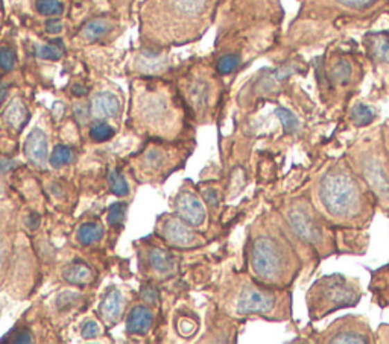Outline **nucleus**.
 Masks as SVG:
<instances>
[{
	"instance_id": "obj_46",
	"label": "nucleus",
	"mask_w": 389,
	"mask_h": 344,
	"mask_svg": "<svg viewBox=\"0 0 389 344\" xmlns=\"http://www.w3.org/2000/svg\"><path fill=\"white\" fill-rule=\"evenodd\" d=\"M6 91H8V90H6L5 87L0 88V105H2L3 100H5V98H6Z\"/></svg>"
},
{
	"instance_id": "obj_41",
	"label": "nucleus",
	"mask_w": 389,
	"mask_h": 344,
	"mask_svg": "<svg viewBox=\"0 0 389 344\" xmlns=\"http://www.w3.org/2000/svg\"><path fill=\"white\" fill-rule=\"evenodd\" d=\"M204 199L207 201L210 205H218L219 202V197H218V193L214 190H207V191H204Z\"/></svg>"
},
{
	"instance_id": "obj_7",
	"label": "nucleus",
	"mask_w": 389,
	"mask_h": 344,
	"mask_svg": "<svg viewBox=\"0 0 389 344\" xmlns=\"http://www.w3.org/2000/svg\"><path fill=\"white\" fill-rule=\"evenodd\" d=\"M322 343H371L372 331L367 318L347 316L336 320L321 334Z\"/></svg>"
},
{
	"instance_id": "obj_47",
	"label": "nucleus",
	"mask_w": 389,
	"mask_h": 344,
	"mask_svg": "<svg viewBox=\"0 0 389 344\" xmlns=\"http://www.w3.org/2000/svg\"><path fill=\"white\" fill-rule=\"evenodd\" d=\"M383 138H385V143H386V147L389 150V126H388V129L383 132Z\"/></svg>"
},
{
	"instance_id": "obj_20",
	"label": "nucleus",
	"mask_w": 389,
	"mask_h": 344,
	"mask_svg": "<svg viewBox=\"0 0 389 344\" xmlns=\"http://www.w3.org/2000/svg\"><path fill=\"white\" fill-rule=\"evenodd\" d=\"M104 235V229H102L98 223H84V225L78 230V239L79 243L84 246H89L99 242Z\"/></svg>"
},
{
	"instance_id": "obj_9",
	"label": "nucleus",
	"mask_w": 389,
	"mask_h": 344,
	"mask_svg": "<svg viewBox=\"0 0 389 344\" xmlns=\"http://www.w3.org/2000/svg\"><path fill=\"white\" fill-rule=\"evenodd\" d=\"M163 235L171 244L178 247L195 246L198 242V237L193 234L192 229L187 228L186 221L175 217H171L164 221Z\"/></svg>"
},
{
	"instance_id": "obj_30",
	"label": "nucleus",
	"mask_w": 389,
	"mask_h": 344,
	"mask_svg": "<svg viewBox=\"0 0 389 344\" xmlns=\"http://www.w3.org/2000/svg\"><path fill=\"white\" fill-rule=\"evenodd\" d=\"M237 66H239V57L237 55H225L218 62V71L221 75H228L236 70Z\"/></svg>"
},
{
	"instance_id": "obj_3",
	"label": "nucleus",
	"mask_w": 389,
	"mask_h": 344,
	"mask_svg": "<svg viewBox=\"0 0 389 344\" xmlns=\"http://www.w3.org/2000/svg\"><path fill=\"white\" fill-rule=\"evenodd\" d=\"M348 164L374 196L380 210L389 215V150L383 134H370L354 144Z\"/></svg>"
},
{
	"instance_id": "obj_17",
	"label": "nucleus",
	"mask_w": 389,
	"mask_h": 344,
	"mask_svg": "<svg viewBox=\"0 0 389 344\" xmlns=\"http://www.w3.org/2000/svg\"><path fill=\"white\" fill-rule=\"evenodd\" d=\"M368 47L372 53V57L389 62V34H376L370 35L368 38Z\"/></svg>"
},
{
	"instance_id": "obj_13",
	"label": "nucleus",
	"mask_w": 389,
	"mask_h": 344,
	"mask_svg": "<svg viewBox=\"0 0 389 344\" xmlns=\"http://www.w3.org/2000/svg\"><path fill=\"white\" fill-rule=\"evenodd\" d=\"M122 308H123V302H122V294L119 290H110L105 296L104 302H102V316H104L108 322H116V320L121 317L122 314Z\"/></svg>"
},
{
	"instance_id": "obj_32",
	"label": "nucleus",
	"mask_w": 389,
	"mask_h": 344,
	"mask_svg": "<svg viewBox=\"0 0 389 344\" xmlns=\"http://www.w3.org/2000/svg\"><path fill=\"white\" fill-rule=\"evenodd\" d=\"M15 66V52L10 47H3L0 49V69L5 71L12 70Z\"/></svg>"
},
{
	"instance_id": "obj_34",
	"label": "nucleus",
	"mask_w": 389,
	"mask_h": 344,
	"mask_svg": "<svg viewBox=\"0 0 389 344\" xmlns=\"http://www.w3.org/2000/svg\"><path fill=\"white\" fill-rule=\"evenodd\" d=\"M338 2L347 8H353V10H367V8L374 5L377 0H338Z\"/></svg>"
},
{
	"instance_id": "obj_10",
	"label": "nucleus",
	"mask_w": 389,
	"mask_h": 344,
	"mask_svg": "<svg viewBox=\"0 0 389 344\" xmlns=\"http://www.w3.org/2000/svg\"><path fill=\"white\" fill-rule=\"evenodd\" d=\"M25 155L31 163L43 167L47 161V137L43 131L34 129L25 143Z\"/></svg>"
},
{
	"instance_id": "obj_44",
	"label": "nucleus",
	"mask_w": 389,
	"mask_h": 344,
	"mask_svg": "<svg viewBox=\"0 0 389 344\" xmlns=\"http://www.w3.org/2000/svg\"><path fill=\"white\" fill-rule=\"evenodd\" d=\"M71 94H75V96H78V98H81V96L87 94V88L81 84H75L74 87H71Z\"/></svg>"
},
{
	"instance_id": "obj_19",
	"label": "nucleus",
	"mask_w": 389,
	"mask_h": 344,
	"mask_svg": "<svg viewBox=\"0 0 389 344\" xmlns=\"http://www.w3.org/2000/svg\"><path fill=\"white\" fill-rule=\"evenodd\" d=\"M209 0H171V5L180 15H186V17H195L200 14Z\"/></svg>"
},
{
	"instance_id": "obj_15",
	"label": "nucleus",
	"mask_w": 389,
	"mask_h": 344,
	"mask_svg": "<svg viewBox=\"0 0 389 344\" xmlns=\"http://www.w3.org/2000/svg\"><path fill=\"white\" fill-rule=\"evenodd\" d=\"M62 276L67 282L75 285H84L92 279V270L84 262H74L62 271Z\"/></svg>"
},
{
	"instance_id": "obj_40",
	"label": "nucleus",
	"mask_w": 389,
	"mask_h": 344,
	"mask_svg": "<svg viewBox=\"0 0 389 344\" xmlns=\"http://www.w3.org/2000/svg\"><path fill=\"white\" fill-rule=\"evenodd\" d=\"M141 298H143V300H146L148 303H154L157 300V298H158L155 288H153V287L145 288V290L141 291Z\"/></svg>"
},
{
	"instance_id": "obj_22",
	"label": "nucleus",
	"mask_w": 389,
	"mask_h": 344,
	"mask_svg": "<svg viewBox=\"0 0 389 344\" xmlns=\"http://www.w3.org/2000/svg\"><path fill=\"white\" fill-rule=\"evenodd\" d=\"M62 55H64V46L61 42H52L49 44L40 46L37 49V57L42 60L58 61Z\"/></svg>"
},
{
	"instance_id": "obj_43",
	"label": "nucleus",
	"mask_w": 389,
	"mask_h": 344,
	"mask_svg": "<svg viewBox=\"0 0 389 344\" xmlns=\"http://www.w3.org/2000/svg\"><path fill=\"white\" fill-rule=\"evenodd\" d=\"M52 113H53L55 118H61L62 114H64V105H62L61 102H57L52 108Z\"/></svg>"
},
{
	"instance_id": "obj_28",
	"label": "nucleus",
	"mask_w": 389,
	"mask_h": 344,
	"mask_svg": "<svg viewBox=\"0 0 389 344\" xmlns=\"http://www.w3.org/2000/svg\"><path fill=\"white\" fill-rule=\"evenodd\" d=\"M275 114H277V117L280 118V122L283 125V129L286 132H292V131H295L297 127H298V118L293 116L291 111L284 109V108H277L275 109Z\"/></svg>"
},
{
	"instance_id": "obj_2",
	"label": "nucleus",
	"mask_w": 389,
	"mask_h": 344,
	"mask_svg": "<svg viewBox=\"0 0 389 344\" xmlns=\"http://www.w3.org/2000/svg\"><path fill=\"white\" fill-rule=\"evenodd\" d=\"M292 235L288 229L284 232L275 228L252 239L250 264L254 276L260 282L275 288H288L295 281L301 270V260L293 247Z\"/></svg>"
},
{
	"instance_id": "obj_5",
	"label": "nucleus",
	"mask_w": 389,
	"mask_h": 344,
	"mask_svg": "<svg viewBox=\"0 0 389 344\" xmlns=\"http://www.w3.org/2000/svg\"><path fill=\"white\" fill-rule=\"evenodd\" d=\"M284 214L286 223L293 235L307 244H312L320 252L331 249L333 242L327 229V221L316 212L313 203L309 202L306 197L291 199L286 203Z\"/></svg>"
},
{
	"instance_id": "obj_21",
	"label": "nucleus",
	"mask_w": 389,
	"mask_h": 344,
	"mask_svg": "<svg viewBox=\"0 0 389 344\" xmlns=\"http://www.w3.org/2000/svg\"><path fill=\"white\" fill-rule=\"evenodd\" d=\"M108 30L110 25L105 20H93L84 26L81 35L89 42H96L101 37H104Z\"/></svg>"
},
{
	"instance_id": "obj_37",
	"label": "nucleus",
	"mask_w": 389,
	"mask_h": 344,
	"mask_svg": "<svg viewBox=\"0 0 389 344\" xmlns=\"http://www.w3.org/2000/svg\"><path fill=\"white\" fill-rule=\"evenodd\" d=\"M44 29H46L47 34H60L61 29H62V25H61V21L58 19H49L46 21Z\"/></svg>"
},
{
	"instance_id": "obj_6",
	"label": "nucleus",
	"mask_w": 389,
	"mask_h": 344,
	"mask_svg": "<svg viewBox=\"0 0 389 344\" xmlns=\"http://www.w3.org/2000/svg\"><path fill=\"white\" fill-rule=\"evenodd\" d=\"M236 313L241 316H275V318L284 320L291 314V296L286 294L282 298L280 291L247 285L242 288L239 298H237Z\"/></svg>"
},
{
	"instance_id": "obj_1",
	"label": "nucleus",
	"mask_w": 389,
	"mask_h": 344,
	"mask_svg": "<svg viewBox=\"0 0 389 344\" xmlns=\"http://www.w3.org/2000/svg\"><path fill=\"white\" fill-rule=\"evenodd\" d=\"M312 203L327 225L359 229L374 214L376 199L347 161H335L316 176Z\"/></svg>"
},
{
	"instance_id": "obj_23",
	"label": "nucleus",
	"mask_w": 389,
	"mask_h": 344,
	"mask_svg": "<svg viewBox=\"0 0 389 344\" xmlns=\"http://www.w3.org/2000/svg\"><path fill=\"white\" fill-rule=\"evenodd\" d=\"M376 113L363 103H357L352 109V120L356 126H367L374 120Z\"/></svg>"
},
{
	"instance_id": "obj_4",
	"label": "nucleus",
	"mask_w": 389,
	"mask_h": 344,
	"mask_svg": "<svg viewBox=\"0 0 389 344\" xmlns=\"http://www.w3.org/2000/svg\"><path fill=\"white\" fill-rule=\"evenodd\" d=\"M362 298L361 284L357 279L345 275H330L318 279L307 291V308L312 320H320L338 309L352 308Z\"/></svg>"
},
{
	"instance_id": "obj_36",
	"label": "nucleus",
	"mask_w": 389,
	"mask_h": 344,
	"mask_svg": "<svg viewBox=\"0 0 389 344\" xmlns=\"http://www.w3.org/2000/svg\"><path fill=\"white\" fill-rule=\"evenodd\" d=\"M33 334H31L28 329H21L17 334H15V337L12 340H10L8 343H33Z\"/></svg>"
},
{
	"instance_id": "obj_24",
	"label": "nucleus",
	"mask_w": 389,
	"mask_h": 344,
	"mask_svg": "<svg viewBox=\"0 0 389 344\" xmlns=\"http://www.w3.org/2000/svg\"><path fill=\"white\" fill-rule=\"evenodd\" d=\"M71 159H74V154H71V150L67 146H62V144H58V146H55L52 155H51V165L55 167V169H58V167L69 164Z\"/></svg>"
},
{
	"instance_id": "obj_18",
	"label": "nucleus",
	"mask_w": 389,
	"mask_h": 344,
	"mask_svg": "<svg viewBox=\"0 0 389 344\" xmlns=\"http://www.w3.org/2000/svg\"><path fill=\"white\" fill-rule=\"evenodd\" d=\"M166 67V58L162 55L153 53L145 51L141 53L140 61H139V69L145 73H160Z\"/></svg>"
},
{
	"instance_id": "obj_33",
	"label": "nucleus",
	"mask_w": 389,
	"mask_h": 344,
	"mask_svg": "<svg viewBox=\"0 0 389 344\" xmlns=\"http://www.w3.org/2000/svg\"><path fill=\"white\" fill-rule=\"evenodd\" d=\"M196 322L192 318H189V317H182L180 318V322H178V331L180 334L182 335L184 338H189V337H192V335L195 334L196 331Z\"/></svg>"
},
{
	"instance_id": "obj_35",
	"label": "nucleus",
	"mask_w": 389,
	"mask_h": 344,
	"mask_svg": "<svg viewBox=\"0 0 389 344\" xmlns=\"http://www.w3.org/2000/svg\"><path fill=\"white\" fill-rule=\"evenodd\" d=\"M81 334H83V337H84V338H96L98 335L101 334L99 325H98L96 322H87V323L83 326Z\"/></svg>"
},
{
	"instance_id": "obj_8",
	"label": "nucleus",
	"mask_w": 389,
	"mask_h": 344,
	"mask_svg": "<svg viewBox=\"0 0 389 344\" xmlns=\"http://www.w3.org/2000/svg\"><path fill=\"white\" fill-rule=\"evenodd\" d=\"M177 212L190 226H201L205 220V210L195 194L182 191L177 197Z\"/></svg>"
},
{
	"instance_id": "obj_16",
	"label": "nucleus",
	"mask_w": 389,
	"mask_h": 344,
	"mask_svg": "<svg viewBox=\"0 0 389 344\" xmlns=\"http://www.w3.org/2000/svg\"><path fill=\"white\" fill-rule=\"evenodd\" d=\"M149 262L158 273H171L175 267V260H173L169 252L163 249H150L149 251Z\"/></svg>"
},
{
	"instance_id": "obj_14",
	"label": "nucleus",
	"mask_w": 389,
	"mask_h": 344,
	"mask_svg": "<svg viewBox=\"0 0 389 344\" xmlns=\"http://www.w3.org/2000/svg\"><path fill=\"white\" fill-rule=\"evenodd\" d=\"M5 122L10 125L12 129L19 131L23 127V125L26 123L28 120V109L25 107V103H23L20 99H14L10 107L6 108L5 111Z\"/></svg>"
},
{
	"instance_id": "obj_12",
	"label": "nucleus",
	"mask_w": 389,
	"mask_h": 344,
	"mask_svg": "<svg viewBox=\"0 0 389 344\" xmlns=\"http://www.w3.org/2000/svg\"><path fill=\"white\" fill-rule=\"evenodd\" d=\"M121 103H119L117 98L110 93H102L94 96L92 102V113L99 117V118H111L119 113Z\"/></svg>"
},
{
	"instance_id": "obj_45",
	"label": "nucleus",
	"mask_w": 389,
	"mask_h": 344,
	"mask_svg": "<svg viewBox=\"0 0 389 344\" xmlns=\"http://www.w3.org/2000/svg\"><path fill=\"white\" fill-rule=\"evenodd\" d=\"M3 257H5V244H3L2 239H0V264H2Z\"/></svg>"
},
{
	"instance_id": "obj_29",
	"label": "nucleus",
	"mask_w": 389,
	"mask_h": 344,
	"mask_svg": "<svg viewBox=\"0 0 389 344\" xmlns=\"http://www.w3.org/2000/svg\"><path fill=\"white\" fill-rule=\"evenodd\" d=\"M114 131L111 129V127L107 123H96L92 126V131H90V137L94 141H107L111 137H113Z\"/></svg>"
},
{
	"instance_id": "obj_25",
	"label": "nucleus",
	"mask_w": 389,
	"mask_h": 344,
	"mask_svg": "<svg viewBox=\"0 0 389 344\" xmlns=\"http://www.w3.org/2000/svg\"><path fill=\"white\" fill-rule=\"evenodd\" d=\"M333 82L336 84H347L352 78V66L347 61H339L335 64V67L331 69L330 73Z\"/></svg>"
},
{
	"instance_id": "obj_42",
	"label": "nucleus",
	"mask_w": 389,
	"mask_h": 344,
	"mask_svg": "<svg viewBox=\"0 0 389 344\" xmlns=\"http://www.w3.org/2000/svg\"><path fill=\"white\" fill-rule=\"evenodd\" d=\"M26 225L29 229H37L40 226V215L38 214H29L26 219Z\"/></svg>"
},
{
	"instance_id": "obj_31",
	"label": "nucleus",
	"mask_w": 389,
	"mask_h": 344,
	"mask_svg": "<svg viewBox=\"0 0 389 344\" xmlns=\"http://www.w3.org/2000/svg\"><path fill=\"white\" fill-rule=\"evenodd\" d=\"M126 214V203H116L110 208L108 211V223L113 226L121 225Z\"/></svg>"
},
{
	"instance_id": "obj_39",
	"label": "nucleus",
	"mask_w": 389,
	"mask_h": 344,
	"mask_svg": "<svg viewBox=\"0 0 389 344\" xmlns=\"http://www.w3.org/2000/svg\"><path fill=\"white\" fill-rule=\"evenodd\" d=\"M76 299H78V294H74V293L69 291V293H62L58 298L57 303H58L60 308H62L66 305V303H67V305H70V303H74Z\"/></svg>"
},
{
	"instance_id": "obj_27",
	"label": "nucleus",
	"mask_w": 389,
	"mask_h": 344,
	"mask_svg": "<svg viewBox=\"0 0 389 344\" xmlns=\"http://www.w3.org/2000/svg\"><path fill=\"white\" fill-rule=\"evenodd\" d=\"M37 11L43 15H58L62 12V3L60 0H37Z\"/></svg>"
},
{
	"instance_id": "obj_26",
	"label": "nucleus",
	"mask_w": 389,
	"mask_h": 344,
	"mask_svg": "<svg viewBox=\"0 0 389 344\" xmlns=\"http://www.w3.org/2000/svg\"><path fill=\"white\" fill-rule=\"evenodd\" d=\"M108 181H110V187H111V191L116 196H126L128 194V191H130V187H128V183H126V181L123 179V176L119 173V172H111L110 176H108Z\"/></svg>"
},
{
	"instance_id": "obj_38",
	"label": "nucleus",
	"mask_w": 389,
	"mask_h": 344,
	"mask_svg": "<svg viewBox=\"0 0 389 344\" xmlns=\"http://www.w3.org/2000/svg\"><path fill=\"white\" fill-rule=\"evenodd\" d=\"M75 111V117L78 118L79 123H87V120H89V109H87L84 105H75L74 108Z\"/></svg>"
},
{
	"instance_id": "obj_11",
	"label": "nucleus",
	"mask_w": 389,
	"mask_h": 344,
	"mask_svg": "<svg viewBox=\"0 0 389 344\" xmlns=\"http://www.w3.org/2000/svg\"><path fill=\"white\" fill-rule=\"evenodd\" d=\"M150 325H153V313L146 307H136L132 308L130 313L128 322H126V331L130 334L143 335L149 331Z\"/></svg>"
}]
</instances>
